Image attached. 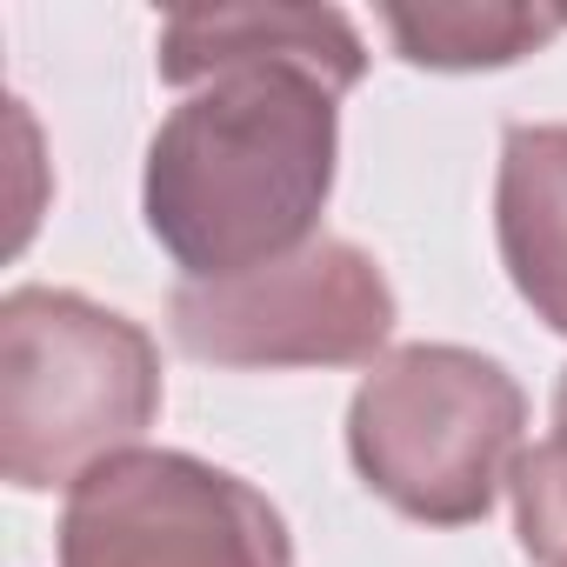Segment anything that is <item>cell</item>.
I'll return each mask as SVG.
<instances>
[{"label":"cell","instance_id":"obj_1","mask_svg":"<svg viewBox=\"0 0 567 567\" xmlns=\"http://www.w3.org/2000/svg\"><path fill=\"white\" fill-rule=\"evenodd\" d=\"M308 68H227L181 94L147 141L141 207L187 280H240L301 254L334 194L341 114Z\"/></svg>","mask_w":567,"mask_h":567},{"label":"cell","instance_id":"obj_2","mask_svg":"<svg viewBox=\"0 0 567 567\" xmlns=\"http://www.w3.org/2000/svg\"><path fill=\"white\" fill-rule=\"evenodd\" d=\"M154 414L161 354L127 315L68 288L0 301V474L21 494L74 487L141 447Z\"/></svg>","mask_w":567,"mask_h":567},{"label":"cell","instance_id":"obj_3","mask_svg":"<svg viewBox=\"0 0 567 567\" xmlns=\"http://www.w3.org/2000/svg\"><path fill=\"white\" fill-rule=\"evenodd\" d=\"M527 401L514 374L474 348L414 341L374 361L348 408V454L361 481L421 527L487 520L514 481Z\"/></svg>","mask_w":567,"mask_h":567},{"label":"cell","instance_id":"obj_4","mask_svg":"<svg viewBox=\"0 0 567 567\" xmlns=\"http://www.w3.org/2000/svg\"><path fill=\"white\" fill-rule=\"evenodd\" d=\"M61 567H295L280 507L227 467L127 447L68 487Z\"/></svg>","mask_w":567,"mask_h":567},{"label":"cell","instance_id":"obj_5","mask_svg":"<svg viewBox=\"0 0 567 567\" xmlns=\"http://www.w3.org/2000/svg\"><path fill=\"white\" fill-rule=\"evenodd\" d=\"M167 315L214 368H368L394 334V288L374 254L321 234L240 280H181Z\"/></svg>","mask_w":567,"mask_h":567},{"label":"cell","instance_id":"obj_6","mask_svg":"<svg viewBox=\"0 0 567 567\" xmlns=\"http://www.w3.org/2000/svg\"><path fill=\"white\" fill-rule=\"evenodd\" d=\"M154 61L161 81L181 94L227 68H260V61L308 68L334 94H348L368 74V48L341 8H187L161 21Z\"/></svg>","mask_w":567,"mask_h":567},{"label":"cell","instance_id":"obj_7","mask_svg":"<svg viewBox=\"0 0 567 567\" xmlns=\"http://www.w3.org/2000/svg\"><path fill=\"white\" fill-rule=\"evenodd\" d=\"M494 234L520 301L567 334V127H507Z\"/></svg>","mask_w":567,"mask_h":567},{"label":"cell","instance_id":"obj_8","mask_svg":"<svg viewBox=\"0 0 567 567\" xmlns=\"http://www.w3.org/2000/svg\"><path fill=\"white\" fill-rule=\"evenodd\" d=\"M381 28L394 34L401 61L474 74V68H514L540 54L567 21L547 8H381Z\"/></svg>","mask_w":567,"mask_h":567},{"label":"cell","instance_id":"obj_9","mask_svg":"<svg viewBox=\"0 0 567 567\" xmlns=\"http://www.w3.org/2000/svg\"><path fill=\"white\" fill-rule=\"evenodd\" d=\"M514 534L534 567H567V434H547L514 461Z\"/></svg>","mask_w":567,"mask_h":567},{"label":"cell","instance_id":"obj_10","mask_svg":"<svg viewBox=\"0 0 567 567\" xmlns=\"http://www.w3.org/2000/svg\"><path fill=\"white\" fill-rule=\"evenodd\" d=\"M554 434H567V374H560V394H554Z\"/></svg>","mask_w":567,"mask_h":567}]
</instances>
